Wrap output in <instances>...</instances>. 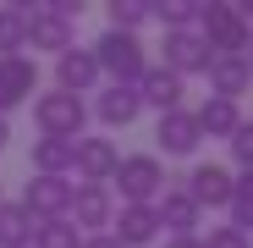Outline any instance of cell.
<instances>
[{
    "label": "cell",
    "mask_w": 253,
    "mask_h": 248,
    "mask_svg": "<svg viewBox=\"0 0 253 248\" xmlns=\"http://www.w3.org/2000/svg\"><path fill=\"white\" fill-rule=\"evenodd\" d=\"M94 61H99V77H110V83H138V77L149 72L143 39H138V33H116V28H105V33L94 39Z\"/></svg>",
    "instance_id": "cell-1"
},
{
    "label": "cell",
    "mask_w": 253,
    "mask_h": 248,
    "mask_svg": "<svg viewBox=\"0 0 253 248\" xmlns=\"http://www.w3.org/2000/svg\"><path fill=\"white\" fill-rule=\"evenodd\" d=\"M198 39L209 45V55H248L253 28L242 6H198Z\"/></svg>",
    "instance_id": "cell-2"
},
{
    "label": "cell",
    "mask_w": 253,
    "mask_h": 248,
    "mask_svg": "<svg viewBox=\"0 0 253 248\" xmlns=\"http://www.w3.org/2000/svg\"><path fill=\"white\" fill-rule=\"evenodd\" d=\"M33 121H39V133L44 138H83V127H88V105H83L77 94H61V89H50V94H39L33 99Z\"/></svg>",
    "instance_id": "cell-3"
},
{
    "label": "cell",
    "mask_w": 253,
    "mask_h": 248,
    "mask_svg": "<svg viewBox=\"0 0 253 248\" xmlns=\"http://www.w3.org/2000/svg\"><path fill=\"white\" fill-rule=\"evenodd\" d=\"M110 182H116L121 204H154L165 193V165H160V154H121Z\"/></svg>",
    "instance_id": "cell-4"
},
{
    "label": "cell",
    "mask_w": 253,
    "mask_h": 248,
    "mask_svg": "<svg viewBox=\"0 0 253 248\" xmlns=\"http://www.w3.org/2000/svg\"><path fill=\"white\" fill-rule=\"evenodd\" d=\"M22 22H28V50H50V55H66V50H77V22L55 6H22Z\"/></svg>",
    "instance_id": "cell-5"
},
{
    "label": "cell",
    "mask_w": 253,
    "mask_h": 248,
    "mask_svg": "<svg viewBox=\"0 0 253 248\" xmlns=\"http://www.w3.org/2000/svg\"><path fill=\"white\" fill-rule=\"evenodd\" d=\"M66 221H72V226H77L83 237H99V232H105V226L116 221V193H110V188H88V182H77Z\"/></svg>",
    "instance_id": "cell-6"
},
{
    "label": "cell",
    "mask_w": 253,
    "mask_h": 248,
    "mask_svg": "<svg viewBox=\"0 0 253 248\" xmlns=\"http://www.w3.org/2000/svg\"><path fill=\"white\" fill-rule=\"evenodd\" d=\"M72 193H77V182H66V177H33V182L22 188V210H28L33 221H66Z\"/></svg>",
    "instance_id": "cell-7"
},
{
    "label": "cell",
    "mask_w": 253,
    "mask_h": 248,
    "mask_svg": "<svg viewBox=\"0 0 253 248\" xmlns=\"http://www.w3.org/2000/svg\"><path fill=\"white\" fill-rule=\"evenodd\" d=\"M116 165H121V149H116L110 138H77V160H72L77 182H88V188H110Z\"/></svg>",
    "instance_id": "cell-8"
},
{
    "label": "cell",
    "mask_w": 253,
    "mask_h": 248,
    "mask_svg": "<svg viewBox=\"0 0 253 248\" xmlns=\"http://www.w3.org/2000/svg\"><path fill=\"white\" fill-rule=\"evenodd\" d=\"M165 72H176V77H193V72H209V61H215V55H209V45H204V39H198V28H182V33H165Z\"/></svg>",
    "instance_id": "cell-9"
},
{
    "label": "cell",
    "mask_w": 253,
    "mask_h": 248,
    "mask_svg": "<svg viewBox=\"0 0 253 248\" xmlns=\"http://www.w3.org/2000/svg\"><path fill=\"white\" fill-rule=\"evenodd\" d=\"M231 171H226V165H215V160H204V165H193V171H187V193H193V204H198V210H226V204H231Z\"/></svg>",
    "instance_id": "cell-10"
},
{
    "label": "cell",
    "mask_w": 253,
    "mask_h": 248,
    "mask_svg": "<svg viewBox=\"0 0 253 248\" xmlns=\"http://www.w3.org/2000/svg\"><path fill=\"white\" fill-rule=\"evenodd\" d=\"M33 94H39V61L33 55H6V61H0V116L17 110Z\"/></svg>",
    "instance_id": "cell-11"
},
{
    "label": "cell",
    "mask_w": 253,
    "mask_h": 248,
    "mask_svg": "<svg viewBox=\"0 0 253 248\" xmlns=\"http://www.w3.org/2000/svg\"><path fill=\"white\" fill-rule=\"evenodd\" d=\"M154 144L165 149V154H176V160H187V154H198V144H204V133H198V116L182 105V110H165L160 116V127H154Z\"/></svg>",
    "instance_id": "cell-12"
},
{
    "label": "cell",
    "mask_w": 253,
    "mask_h": 248,
    "mask_svg": "<svg viewBox=\"0 0 253 248\" xmlns=\"http://www.w3.org/2000/svg\"><path fill=\"white\" fill-rule=\"evenodd\" d=\"M110 237L121 248H149L160 237V215H154V204H121L116 221H110Z\"/></svg>",
    "instance_id": "cell-13"
},
{
    "label": "cell",
    "mask_w": 253,
    "mask_h": 248,
    "mask_svg": "<svg viewBox=\"0 0 253 248\" xmlns=\"http://www.w3.org/2000/svg\"><path fill=\"white\" fill-rule=\"evenodd\" d=\"M154 215H160V226H171V237H198V221H204V210L193 204L187 188H165L154 198Z\"/></svg>",
    "instance_id": "cell-14"
},
{
    "label": "cell",
    "mask_w": 253,
    "mask_h": 248,
    "mask_svg": "<svg viewBox=\"0 0 253 248\" xmlns=\"http://www.w3.org/2000/svg\"><path fill=\"white\" fill-rule=\"evenodd\" d=\"M94 116L105 121V127H132V121L143 116L138 83H110V89H99V99H94Z\"/></svg>",
    "instance_id": "cell-15"
},
{
    "label": "cell",
    "mask_w": 253,
    "mask_h": 248,
    "mask_svg": "<svg viewBox=\"0 0 253 248\" xmlns=\"http://www.w3.org/2000/svg\"><path fill=\"white\" fill-rule=\"evenodd\" d=\"M182 94H187V77L165 72V66H149V72L138 77V99L154 105L160 116H165V110H182Z\"/></svg>",
    "instance_id": "cell-16"
},
{
    "label": "cell",
    "mask_w": 253,
    "mask_h": 248,
    "mask_svg": "<svg viewBox=\"0 0 253 248\" xmlns=\"http://www.w3.org/2000/svg\"><path fill=\"white\" fill-rule=\"evenodd\" d=\"M99 83V61H94V50H66V55H55V89L61 94H88Z\"/></svg>",
    "instance_id": "cell-17"
},
{
    "label": "cell",
    "mask_w": 253,
    "mask_h": 248,
    "mask_svg": "<svg viewBox=\"0 0 253 248\" xmlns=\"http://www.w3.org/2000/svg\"><path fill=\"white\" fill-rule=\"evenodd\" d=\"M209 89H215V99H242L253 89L248 55H215V61H209Z\"/></svg>",
    "instance_id": "cell-18"
},
{
    "label": "cell",
    "mask_w": 253,
    "mask_h": 248,
    "mask_svg": "<svg viewBox=\"0 0 253 248\" xmlns=\"http://www.w3.org/2000/svg\"><path fill=\"white\" fill-rule=\"evenodd\" d=\"M77 144L72 138H33V177H72Z\"/></svg>",
    "instance_id": "cell-19"
},
{
    "label": "cell",
    "mask_w": 253,
    "mask_h": 248,
    "mask_svg": "<svg viewBox=\"0 0 253 248\" xmlns=\"http://www.w3.org/2000/svg\"><path fill=\"white\" fill-rule=\"evenodd\" d=\"M193 116H198V133H204V138H231V133L242 127V110H237V99H215V94H209V99H204Z\"/></svg>",
    "instance_id": "cell-20"
},
{
    "label": "cell",
    "mask_w": 253,
    "mask_h": 248,
    "mask_svg": "<svg viewBox=\"0 0 253 248\" xmlns=\"http://www.w3.org/2000/svg\"><path fill=\"white\" fill-rule=\"evenodd\" d=\"M33 215L22 210V198L17 204H6V198H0V248H28L33 243Z\"/></svg>",
    "instance_id": "cell-21"
},
{
    "label": "cell",
    "mask_w": 253,
    "mask_h": 248,
    "mask_svg": "<svg viewBox=\"0 0 253 248\" xmlns=\"http://www.w3.org/2000/svg\"><path fill=\"white\" fill-rule=\"evenodd\" d=\"M226 210H231L226 226H237V232L253 237V171H242V177L231 182V204H226Z\"/></svg>",
    "instance_id": "cell-22"
},
{
    "label": "cell",
    "mask_w": 253,
    "mask_h": 248,
    "mask_svg": "<svg viewBox=\"0 0 253 248\" xmlns=\"http://www.w3.org/2000/svg\"><path fill=\"white\" fill-rule=\"evenodd\" d=\"M22 50H28L22 6H0V61H6V55H22Z\"/></svg>",
    "instance_id": "cell-23"
},
{
    "label": "cell",
    "mask_w": 253,
    "mask_h": 248,
    "mask_svg": "<svg viewBox=\"0 0 253 248\" xmlns=\"http://www.w3.org/2000/svg\"><path fill=\"white\" fill-rule=\"evenodd\" d=\"M149 17L165 28V33H182V28H198V6L193 0H160V6H149Z\"/></svg>",
    "instance_id": "cell-24"
},
{
    "label": "cell",
    "mask_w": 253,
    "mask_h": 248,
    "mask_svg": "<svg viewBox=\"0 0 253 248\" xmlns=\"http://www.w3.org/2000/svg\"><path fill=\"white\" fill-rule=\"evenodd\" d=\"M28 248H83V232L72 221H39Z\"/></svg>",
    "instance_id": "cell-25"
},
{
    "label": "cell",
    "mask_w": 253,
    "mask_h": 248,
    "mask_svg": "<svg viewBox=\"0 0 253 248\" xmlns=\"http://www.w3.org/2000/svg\"><path fill=\"white\" fill-rule=\"evenodd\" d=\"M149 22V6L143 0H110V28L116 33H138Z\"/></svg>",
    "instance_id": "cell-26"
},
{
    "label": "cell",
    "mask_w": 253,
    "mask_h": 248,
    "mask_svg": "<svg viewBox=\"0 0 253 248\" xmlns=\"http://www.w3.org/2000/svg\"><path fill=\"white\" fill-rule=\"evenodd\" d=\"M204 248H253V237L248 232H237V226H209V237H198Z\"/></svg>",
    "instance_id": "cell-27"
},
{
    "label": "cell",
    "mask_w": 253,
    "mask_h": 248,
    "mask_svg": "<svg viewBox=\"0 0 253 248\" xmlns=\"http://www.w3.org/2000/svg\"><path fill=\"white\" fill-rule=\"evenodd\" d=\"M226 144H231V154H237V165H242V171H253V121H242V127H237Z\"/></svg>",
    "instance_id": "cell-28"
},
{
    "label": "cell",
    "mask_w": 253,
    "mask_h": 248,
    "mask_svg": "<svg viewBox=\"0 0 253 248\" xmlns=\"http://www.w3.org/2000/svg\"><path fill=\"white\" fill-rule=\"evenodd\" d=\"M83 248H121V243H116L110 232H99V237H83Z\"/></svg>",
    "instance_id": "cell-29"
},
{
    "label": "cell",
    "mask_w": 253,
    "mask_h": 248,
    "mask_svg": "<svg viewBox=\"0 0 253 248\" xmlns=\"http://www.w3.org/2000/svg\"><path fill=\"white\" fill-rule=\"evenodd\" d=\"M165 248H204V243H198V237H171Z\"/></svg>",
    "instance_id": "cell-30"
},
{
    "label": "cell",
    "mask_w": 253,
    "mask_h": 248,
    "mask_svg": "<svg viewBox=\"0 0 253 248\" xmlns=\"http://www.w3.org/2000/svg\"><path fill=\"white\" fill-rule=\"evenodd\" d=\"M11 144V127H6V116H0V149H6Z\"/></svg>",
    "instance_id": "cell-31"
},
{
    "label": "cell",
    "mask_w": 253,
    "mask_h": 248,
    "mask_svg": "<svg viewBox=\"0 0 253 248\" xmlns=\"http://www.w3.org/2000/svg\"><path fill=\"white\" fill-rule=\"evenodd\" d=\"M242 17H248V28H253V6H242Z\"/></svg>",
    "instance_id": "cell-32"
},
{
    "label": "cell",
    "mask_w": 253,
    "mask_h": 248,
    "mask_svg": "<svg viewBox=\"0 0 253 248\" xmlns=\"http://www.w3.org/2000/svg\"><path fill=\"white\" fill-rule=\"evenodd\" d=\"M248 66H253V45H248Z\"/></svg>",
    "instance_id": "cell-33"
}]
</instances>
